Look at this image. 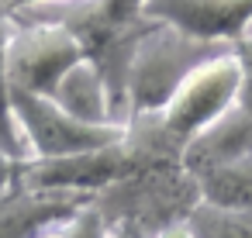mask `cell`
<instances>
[{"instance_id": "6da1fadb", "label": "cell", "mask_w": 252, "mask_h": 238, "mask_svg": "<svg viewBox=\"0 0 252 238\" xmlns=\"http://www.w3.org/2000/svg\"><path fill=\"white\" fill-rule=\"evenodd\" d=\"M125 152L121 179L94 197L107 224H131L152 238L183 224L200 204L197 176L183 159L187 145L166 131L159 114H131L125 121Z\"/></svg>"}, {"instance_id": "7a4b0ae2", "label": "cell", "mask_w": 252, "mask_h": 238, "mask_svg": "<svg viewBox=\"0 0 252 238\" xmlns=\"http://www.w3.org/2000/svg\"><path fill=\"white\" fill-rule=\"evenodd\" d=\"M14 18L63 25L83 49L87 62L100 73L114 118L128 121V73L138 42L159 25L145 14V0H38Z\"/></svg>"}, {"instance_id": "3957f363", "label": "cell", "mask_w": 252, "mask_h": 238, "mask_svg": "<svg viewBox=\"0 0 252 238\" xmlns=\"http://www.w3.org/2000/svg\"><path fill=\"white\" fill-rule=\"evenodd\" d=\"M228 45H207L197 38L180 35L169 25H156L135 49L131 73H128V118L131 114H159L180 83L214 52Z\"/></svg>"}, {"instance_id": "277c9868", "label": "cell", "mask_w": 252, "mask_h": 238, "mask_svg": "<svg viewBox=\"0 0 252 238\" xmlns=\"http://www.w3.org/2000/svg\"><path fill=\"white\" fill-rule=\"evenodd\" d=\"M238 87H242V62H238L235 49L228 45V49L214 52L211 59H204L180 83V90L159 111V118L176 142L190 145L193 138H200L211 124H218L231 111Z\"/></svg>"}, {"instance_id": "5b68a950", "label": "cell", "mask_w": 252, "mask_h": 238, "mask_svg": "<svg viewBox=\"0 0 252 238\" xmlns=\"http://www.w3.org/2000/svg\"><path fill=\"white\" fill-rule=\"evenodd\" d=\"M11 114L25 138L28 159H56V155H76L90 149H104L125 138V124H94L66 107H59L52 97L42 93H21L11 90Z\"/></svg>"}, {"instance_id": "8992f818", "label": "cell", "mask_w": 252, "mask_h": 238, "mask_svg": "<svg viewBox=\"0 0 252 238\" xmlns=\"http://www.w3.org/2000/svg\"><path fill=\"white\" fill-rule=\"evenodd\" d=\"M83 59L80 42L63 25L14 18V35L7 42V90L52 97L63 76Z\"/></svg>"}, {"instance_id": "52a82bcc", "label": "cell", "mask_w": 252, "mask_h": 238, "mask_svg": "<svg viewBox=\"0 0 252 238\" xmlns=\"http://www.w3.org/2000/svg\"><path fill=\"white\" fill-rule=\"evenodd\" d=\"M128 166L125 138L104 149L76 152V155H56V159H21L18 166V183L35 186V190H66V193H90L97 197L111 183L121 179Z\"/></svg>"}, {"instance_id": "ba28073f", "label": "cell", "mask_w": 252, "mask_h": 238, "mask_svg": "<svg viewBox=\"0 0 252 238\" xmlns=\"http://www.w3.org/2000/svg\"><path fill=\"white\" fill-rule=\"evenodd\" d=\"M145 14L207 45H235L252 31V0H145Z\"/></svg>"}, {"instance_id": "9c48e42d", "label": "cell", "mask_w": 252, "mask_h": 238, "mask_svg": "<svg viewBox=\"0 0 252 238\" xmlns=\"http://www.w3.org/2000/svg\"><path fill=\"white\" fill-rule=\"evenodd\" d=\"M231 49H235V56L242 62V87H238V97H235L231 111L218 124H211L200 138H193L187 145L183 159H187L190 173L252 152V31L242 35Z\"/></svg>"}, {"instance_id": "30bf717a", "label": "cell", "mask_w": 252, "mask_h": 238, "mask_svg": "<svg viewBox=\"0 0 252 238\" xmlns=\"http://www.w3.org/2000/svg\"><path fill=\"white\" fill-rule=\"evenodd\" d=\"M90 200V193L35 190L14 179L7 190H0V238H38L45 228L76 214Z\"/></svg>"}, {"instance_id": "8fae6325", "label": "cell", "mask_w": 252, "mask_h": 238, "mask_svg": "<svg viewBox=\"0 0 252 238\" xmlns=\"http://www.w3.org/2000/svg\"><path fill=\"white\" fill-rule=\"evenodd\" d=\"M52 100L59 107H66L69 114L83 118V121H94V124H121L114 118V107H111V93L100 80V73L83 59L80 66H73L63 83L56 87Z\"/></svg>"}, {"instance_id": "7c38bea8", "label": "cell", "mask_w": 252, "mask_h": 238, "mask_svg": "<svg viewBox=\"0 0 252 238\" xmlns=\"http://www.w3.org/2000/svg\"><path fill=\"white\" fill-rule=\"evenodd\" d=\"M193 176H197L204 204L228 207V210H252V152L204 166Z\"/></svg>"}, {"instance_id": "4fadbf2b", "label": "cell", "mask_w": 252, "mask_h": 238, "mask_svg": "<svg viewBox=\"0 0 252 238\" xmlns=\"http://www.w3.org/2000/svg\"><path fill=\"white\" fill-rule=\"evenodd\" d=\"M14 35V14H7L0 7V149L11 152L14 159H28V149H25V138L14 124V114H11V90H7V42Z\"/></svg>"}, {"instance_id": "5bb4252c", "label": "cell", "mask_w": 252, "mask_h": 238, "mask_svg": "<svg viewBox=\"0 0 252 238\" xmlns=\"http://www.w3.org/2000/svg\"><path fill=\"white\" fill-rule=\"evenodd\" d=\"M197 238H252V210H228L214 204H197L187 217Z\"/></svg>"}, {"instance_id": "9a60e30c", "label": "cell", "mask_w": 252, "mask_h": 238, "mask_svg": "<svg viewBox=\"0 0 252 238\" xmlns=\"http://www.w3.org/2000/svg\"><path fill=\"white\" fill-rule=\"evenodd\" d=\"M18 166H21V159H14L11 152L0 149V190H7L18 179Z\"/></svg>"}, {"instance_id": "2e32d148", "label": "cell", "mask_w": 252, "mask_h": 238, "mask_svg": "<svg viewBox=\"0 0 252 238\" xmlns=\"http://www.w3.org/2000/svg\"><path fill=\"white\" fill-rule=\"evenodd\" d=\"M111 238H152V235H145L131 224H111Z\"/></svg>"}, {"instance_id": "e0dca14e", "label": "cell", "mask_w": 252, "mask_h": 238, "mask_svg": "<svg viewBox=\"0 0 252 238\" xmlns=\"http://www.w3.org/2000/svg\"><path fill=\"white\" fill-rule=\"evenodd\" d=\"M156 238H197L193 231H190V224L183 221V224H173V228H166V231H159Z\"/></svg>"}, {"instance_id": "ac0fdd59", "label": "cell", "mask_w": 252, "mask_h": 238, "mask_svg": "<svg viewBox=\"0 0 252 238\" xmlns=\"http://www.w3.org/2000/svg\"><path fill=\"white\" fill-rule=\"evenodd\" d=\"M28 4H38V0H0V7H4L7 14H14V11H21V7H28Z\"/></svg>"}]
</instances>
